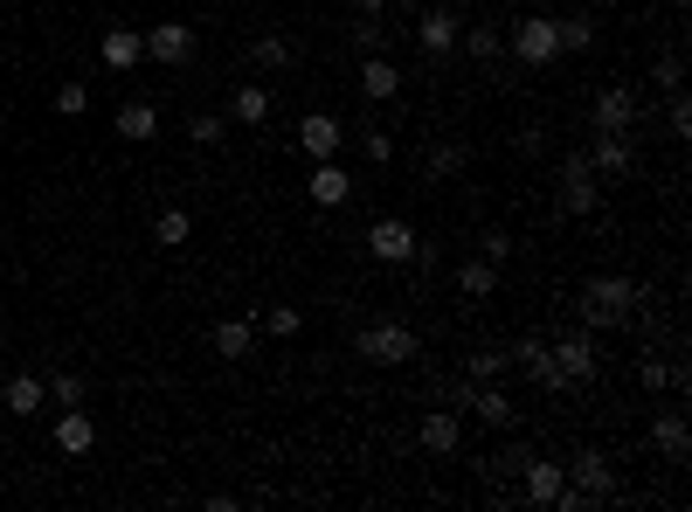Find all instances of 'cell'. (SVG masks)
<instances>
[{
	"label": "cell",
	"instance_id": "cell-1",
	"mask_svg": "<svg viewBox=\"0 0 692 512\" xmlns=\"http://www.w3.org/2000/svg\"><path fill=\"white\" fill-rule=\"evenodd\" d=\"M638 284H630V277H616V271H603V277H589L582 284V326L589 333H609V326H624V319L630 312H638Z\"/></svg>",
	"mask_w": 692,
	"mask_h": 512
},
{
	"label": "cell",
	"instance_id": "cell-2",
	"mask_svg": "<svg viewBox=\"0 0 692 512\" xmlns=\"http://www.w3.org/2000/svg\"><path fill=\"white\" fill-rule=\"evenodd\" d=\"M361 353L374 360V367H402V360H416L423 347H416V333H408L402 319H381V326L361 333Z\"/></svg>",
	"mask_w": 692,
	"mask_h": 512
},
{
	"label": "cell",
	"instance_id": "cell-3",
	"mask_svg": "<svg viewBox=\"0 0 692 512\" xmlns=\"http://www.w3.org/2000/svg\"><path fill=\"white\" fill-rule=\"evenodd\" d=\"M513 55L527 70H548L554 55H561V28L548 22V14H533V22H513Z\"/></svg>",
	"mask_w": 692,
	"mask_h": 512
},
{
	"label": "cell",
	"instance_id": "cell-4",
	"mask_svg": "<svg viewBox=\"0 0 692 512\" xmlns=\"http://www.w3.org/2000/svg\"><path fill=\"white\" fill-rule=\"evenodd\" d=\"M595 201H603V187H595L589 153H568L561 160V208H568V215H595Z\"/></svg>",
	"mask_w": 692,
	"mask_h": 512
},
{
	"label": "cell",
	"instance_id": "cell-5",
	"mask_svg": "<svg viewBox=\"0 0 692 512\" xmlns=\"http://www.w3.org/2000/svg\"><path fill=\"white\" fill-rule=\"evenodd\" d=\"M367 250H374V263H416V229H408V222H395V215H381L367 229Z\"/></svg>",
	"mask_w": 692,
	"mask_h": 512
},
{
	"label": "cell",
	"instance_id": "cell-6",
	"mask_svg": "<svg viewBox=\"0 0 692 512\" xmlns=\"http://www.w3.org/2000/svg\"><path fill=\"white\" fill-rule=\"evenodd\" d=\"M187 55H194V28H187V22H153V28H146V63L180 70Z\"/></svg>",
	"mask_w": 692,
	"mask_h": 512
},
{
	"label": "cell",
	"instance_id": "cell-7",
	"mask_svg": "<svg viewBox=\"0 0 692 512\" xmlns=\"http://www.w3.org/2000/svg\"><path fill=\"white\" fill-rule=\"evenodd\" d=\"M554 367H561V382H595V367H603V353H595V339L589 333H568V339H554Z\"/></svg>",
	"mask_w": 692,
	"mask_h": 512
},
{
	"label": "cell",
	"instance_id": "cell-8",
	"mask_svg": "<svg viewBox=\"0 0 692 512\" xmlns=\"http://www.w3.org/2000/svg\"><path fill=\"white\" fill-rule=\"evenodd\" d=\"M589 166H595V180H624L630 166H638V153H630V132H595Z\"/></svg>",
	"mask_w": 692,
	"mask_h": 512
},
{
	"label": "cell",
	"instance_id": "cell-9",
	"mask_svg": "<svg viewBox=\"0 0 692 512\" xmlns=\"http://www.w3.org/2000/svg\"><path fill=\"white\" fill-rule=\"evenodd\" d=\"M340 139H347V125L332 118V111H312V118H298V146H305L312 160H332V153H340Z\"/></svg>",
	"mask_w": 692,
	"mask_h": 512
},
{
	"label": "cell",
	"instance_id": "cell-10",
	"mask_svg": "<svg viewBox=\"0 0 692 512\" xmlns=\"http://www.w3.org/2000/svg\"><path fill=\"white\" fill-rule=\"evenodd\" d=\"M457 35H464L457 8H429V14H423V28H416V49H423V55H451V49H457Z\"/></svg>",
	"mask_w": 692,
	"mask_h": 512
},
{
	"label": "cell",
	"instance_id": "cell-11",
	"mask_svg": "<svg viewBox=\"0 0 692 512\" xmlns=\"http://www.w3.org/2000/svg\"><path fill=\"white\" fill-rule=\"evenodd\" d=\"M305 195L319 201V208H347L353 201V174H347L340 160H312V187H305Z\"/></svg>",
	"mask_w": 692,
	"mask_h": 512
},
{
	"label": "cell",
	"instance_id": "cell-12",
	"mask_svg": "<svg viewBox=\"0 0 692 512\" xmlns=\"http://www.w3.org/2000/svg\"><path fill=\"white\" fill-rule=\"evenodd\" d=\"M630 125H638V90L624 84L595 90V132H630Z\"/></svg>",
	"mask_w": 692,
	"mask_h": 512
},
{
	"label": "cell",
	"instance_id": "cell-13",
	"mask_svg": "<svg viewBox=\"0 0 692 512\" xmlns=\"http://www.w3.org/2000/svg\"><path fill=\"white\" fill-rule=\"evenodd\" d=\"M651 450H658L665 464H685V458H692V429H685L679 409H665L658 423H651Z\"/></svg>",
	"mask_w": 692,
	"mask_h": 512
},
{
	"label": "cell",
	"instance_id": "cell-14",
	"mask_svg": "<svg viewBox=\"0 0 692 512\" xmlns=\"http://www.w3.org/2000/svg\"><path fill=\"white\" fill-rule=\"evenodd\" d=\"M568 485H582L589 499H616V471H609L603 450H582V458L568 464Z\"/></svg>",
	"mask_w": 692,
	"mask_h": 512
},
{
	"label": "cell",
	"instance_id": "cell-15",
	"mask_svg": "<svg viewBox=\"0 0 692 512\" xmlns=\"http://www.w3.org/2000/svg\"><path fill=\"white\" fill-rule=\"evenodd\" d=\"M568 485V464H548V458H527V471H519V491H527V499L548 512L554 505V491Z\"/></svg>",
	"mask_w": 692,
	"mask_h": 512
},
{
	"label": "cell",
	"instance_id": "cell-16",
	"mask_svg": "<svg viewBox=\"0 0 692 512\" xmlns=\"http://www.w3.org/2000/svg\"><path fill=\"white\" fill-rule=\"evenodd\" d=\"M416 436H423V450H429V458H451V450L464 444V423H457V409H429Z\"/></svg>",
	"mask_w": 692,
	"mask_h": 512
},
{
	"label": "cell",
	"instance_id": "cell-17",
	"mask_svg": "<svg viewBox=\"0 0 692 512\" xmlns=\"http://www.w3.org/2000/svg\"><path fill=\"white\" fill-rule=\"evenodd\" d=\"M464 409H471V415H485V423H492V429H513V395L506 388H492V382H471V395H464Z\"/></svg>",
	"mask_w": 692,
	"mask_h": 512
},
{
	"label": "cell",
	"instance_id": "cell-18",
	"mask_svg": "<svg viewBox=\"0 0 692 512\" xmlns=\"http://www.w3.org/2000/svg\"><path fill=\"white\" fill-rule=\"evenodd\" d=\"M98 55H104V70H133V63H146V28H104Z\"/></svg>",
	"mask_w": 692,
	"mask_h": 512
},
{
	"label": "cell",
	"instance_id": "cell-19",
	"mask_svg": "<svg viewBox=\"0 0 692 512\" xmlns=\"http://www.w3.org/2000/svg\"><path fill=\"white\" fill-rule=\"evenodd\" d=\"M90 444H98V423H90V409H63V415H55V450H63V458H84Z\"/></svg>",
	"mask_w": 692,
	"mask_h": 512
},
{
	"label": "cell",
	"instance_id": "cell-20",
	"mask_svg": "<svg viewBox=\"0 0 692 512\" xmlns=\"http://www.w3.org/2000/svg\"><path fill=\"white\" fill-rule=\"evenodd\" d=\"M395 90H402V70L388 63V55H367V63H361V98L367 104H388Z\"/></svg>",
	"mask_w": 692,
	"mask_h": 512
},
{
	"label": "cell",
	"instance_id": "cell-21",
	"mask_svg": "<svg viewBox=\"0 0 692 512\" xmlns=\"http://www.w3.org/2000/svg\"><path fill=\"white\" fill-rule=\"evenodd\" d=\"M519 367H527L533 388H568V382H561V367H554V347H548V339H519Z\"/></svg>",
	"mask_w": 692,
	"mask_h": 512
},
{
	"label": "cell",
	"instance_id": "cell-22",
	"mask_svg": "<svg viewBox=\"0 0 692 512\" xmlns=\"http://www.w3.org/2000/svg\"><path fill=\"white\" fill-rule=\"evenodd\" d=\"M111 132H118V139H133V146H146L160 132V111L146 104V98H133V104H118V118H111Z\"/></svg>",
	"mask_w": 692,
	"mask_h": 512
},
{
	"label": "cell",
	"instance_id": "cell-23",
	"mask_svg": "<svg viewBox=\"0 0 692 512\" xmlns=\"http://www.w3.org/2000/svg\"><path fill=\"white\" fill-rule=\"evenodd\" d=\"M256 353V326L250 319H222L215 326V360H250Z\"/></svg>",
	"mask_w": 692,
	"mask_h": 512
},
{
	"label": "cell",
	"instance_id": "cell-24",
	"mask_svg": "<svg viewBox=\"0 0 692 512\" xmlns=\"http://www.w3.org/2000/svg\"><path fill=\"white\" fill-rule=\"evenodd\" d=\"M0 409H8V415H35V409H42V374H14V382L0 388Z\"/></svg>",
	"mask_w": 692,
	"mask_h": 512
},
{
	"label": "cell",
	"instance_id": "cell-25",
	"mask_svg": "<svg viewBox=\"0 0 692 512\" xmlns=\"http://www.w3.org/2000/svg\"><path fill=\"white\" fill-rule=\"evenodd\" d=\"M229 118H236V125H264V118H270V90H264V84H236Z\"/></svg>",
	"mask_w": 692,
	"mask_h": 512
},
{
	"label": "cell",
	"instance_id": "cell-26",
	"mask_svg": "<svg viewBox=\"0 0 692 512\" xmlns=\"http://www.w3.org/2000/svg\"><path fill=\"white\" fill-rule=\"evenodd\" d=\"M187 236H194V215H187V208H160V215H153V242H160V250H180Z\"/></svg>",
	"mask_w": 692,
	"mask_h": 512
},
{
	"label": "cell",
	"instance_id": "cell-27",
	"mask_svg": "<svg viewBox=\"0 0 692 512\" xmlns=\"http://www.w3.org/2000/svg\"><path fill=\"white\" fill-rule=\"evenodd\" d=\"M457 291H464V298H492V291H499V263L471 257V263L457 271Z\"/></svg>",
	"mask_w": 692,
	"mask_h": 512
},
{
	"label": "cell",
	"instance_id": "cell-28",
	"mask_svg": "<svg viewBox=\"0 0 692 512\" xmlns=\"http://www.w3.org/2000/svg\"><path fill=\"white\" fill-rule=\"evenodd\" d=\"M464 160H471V153H464V139H443V146H429V180H451V174H464Z\"/></svg>",
	"mask_w": 692,
	"mask_h": 512
},
{
	"label": "cell",
	"instance_id": "cell-29",
	"mask_svg": "<svg viewBox=\"0 0 692 512\" xmlns=\"http://www.w3.org/2000/svg\"><path fill=\"white\" fill-rule=\"evenodd\" d=\"M527 458H533L527 444H506V450H499V458H485V471H492L499 485H519V471H527Z\"/></svg>",
	"mask_w": 692,
	"mask_h": 512
},
{
	"label": "cell",
	"instance_id": "cell-30",
	"mask_svg": "<svg viewBox=\"0 0 692 512\" xmlns=\"http://www.w3.org/2000/svg\"><path fill=\"white\" fill-rule=\"evenodd\" d=\"M250 63H256V70H291V42H285V35H256Z\"/></svg>",
	"mask_w": 692,
	"mask_h": 512
},
{
	"label": "cell",
	"instance_id": "cell-31",
	"mask_svg": "<svg viewBox=\"0 0 692 512\" xmlns=\"http://www.w3.org/2000/svg\"><path fill=\"white\" fill-rule=\"evenodd\" d=\"M55 111H63V118H84V111H90V84L63 77V84H55Z\"/></svg>",
	"mask_w": 692,
	"mask_h": 512
},
{
	"label": "cell",
	"instance_id": "cell-32",
	"mask_svg": "<svg viewBox=\"0 0 692 512\" xmlns=\"http://www.w3.org/2000/svg\"><path fill=\"white\" fill-rule=\"evenodd\" d=\"M187 139H194V146H222V139H229V118H215V111H194V118H187Z\"/></svg>",
	"mask_w": 692,
	"mask_h": 512
},
{
	"label": "cell",
	"instance_id": "cell-33",
	"mask_svg": "<svg viewBox=\"0 0 692 512\" xmlns=\"http://www.w3.org/2000/svg\"><path fill=\"white\" fill-rule=\"evenodd\" d=\"M457 42H464V49H471V55H478V63H492V55H499V49H506V35H499V28H464V35H457Z\"/></svg>",
	"mask_w": 692,
	"mask_h": 512
},
{
	"label": "cell",
	"instance_id": "cell-34",
	"mask_svg": "<svg viewBox=\"0 0 692 512\" xmlns=\"http://www.w3.org/2000/svg\"><path fill=\"white\" fill-rule=\"evenodd\" d=\"M55 409H84V374H55V382L42 388Z\"/></svg>",
	"mask_w": 692,
	"mask_h": 512
},
{
	"label": "cell",
	"instance_id": "cell-35",
	"mask_svg": "<svg viewBox=\"0 0 692 512\" xmlns=\"http://www.w3.org/2000/svg\"><path fill=\"white\" fill-rule=\"evenodd\" d=\"M554 28H561V49H575V55L595 49V22H582V14H568V22H554Z\"/></svg>",
	"mask_w": 692,
	"mask_h": 512
},
{
	"label": "cell",
	"instance_id": "cell-36",
	"mask_svg": "<svg viewBox=\"0 0 692 512\" xmlns=\"http://www.w3.org/2000/svg\"><path fill=\"white\" fill-rule=\"evenodd\" d=\"M353 49H361V55H381L388 49V22H381V14H367V22L353 28Z\"/></svg>",
	"mask_w": 692,
	"mask_h": 512
},
{
	"label": "cell",
	"instance_id": "cell-37",
	"mask_svg": "<svg viewBox=\"0 0 692 512\" xmlns=\"http://www.w3.org/2000/svg\"><path fill=\"white\" fill-rule=\"evenodd\" d=\"M499 374H506V353H499V347L471 353V382H499Z\"/></svg>",
	"mask_w": 692,
	"mask_h": 512
},
{
	"label": "cell",
	"instance_id": "cell-38",
	"mask_svg": "<svg viewBox=\"0 0 692 512\" xmlns=\"http://www.w3.org/2000/svg\"><path fill=\"white\" fill-rule=\"evenodd\" d=\"M665 98H671V111H665L671 139H685V132H692V104H685V90H665Z\"/></svg>",
	"mask_w": 692,
	"mask_h": 512
},
{
	"label": "cell",
	"instance_id": "cell-39",
	"mask_svg": "<svg viewBox=\"0 0 692 512\" xmlns=\"http://www.w3.org/2000/svg\"><path fill=\"white\" fill-rule=\"evenodd\" d=\"M264 333H270V339H291V333H298V305H270V312H264Z\"/></svg>",
	"mask_w": 692,
	"mask_h": 512
},
{
	"label": "cell",
	"instance_id": "cell-40",
	"mask_svg": "<svg viewBox=\"0 0 692 512\" xmlns=\"http://www.w3.org/2000/svg\"><path fill=\"white\" fill-rule=\"evenodd\" d=\"M638 382H644V388H671V360H651V353H644V360H638Z\"/></svg>",
	"mask_w": 692,
	"mask_h": 512
},
{
	"label": "cell",
	"instance_id": "cell-41",
	"mask_svg": "<svg viewBox=\"0 0 692 512\" xmlns=\"http://www.w3.org/2000/svg\"><path fill=\"white\" fill-rule=\"evenodd\" d=\"M361 146H367V160H374V166L395 160V139H388V132H361Z\"/></svg>",
	"mask_w": 692,
	"mask_h": 512
},
{
	"label": "cell",
	"instance_id": "cell-42",
	"mask_svg": "<svg viewBox=\"0 0 692 512\" xmlns=\"http://www.w3.org/2000/svg\"><path fill=\"white\" fill-rule=\"evenodd\" d=\"M651 84H658V90H679V84H685L679 55H658V70H651Z\"/></svg>",
	"mask_w": 692,
	"mask_h": 512
},
{
	"label": "cell",
	"instance_id": "cell-43",
	"mask_svg": "<svg viewBox=\"0 0 692 512\" xmlns=\"http://www.w3.org/2000/svg\"><path fill=\"white\" fill-rule=\"evenodd\" d=\"M513 257V236L506 229H485V263H506Z\"/></svg>",
	"mask_w": 692,
	"mask_h": 512
},
{
	"label": "cell",
	"instance_id": "cell-44",
	"mask_svg": "<svg viewBox=\"0 0 692 512\" xmlns=\"http://www.w3.org/2000/svg\"><path fill=\"white\" fill-rule=\"evenodd\" d=\"M353 8H361V14H381V8H388V0H353Z\"/></svg>",
	"mask_w": 692,
	"mask_h": 512
},
{
	"label": "cell",
	"instance_id": "cell-45",
	"mask_svg": "<svg viewBox=\"0 0 692 512\" xmlns=\"http://www.w3.org/2000/svg\"><path fill=\"white\" fill-rule=\"evenodd\" d=\"M437 8H457V0H437Z\"/></svg>",
	"mask_w": 692,
	"mask_h": 512
}]
</instances>
